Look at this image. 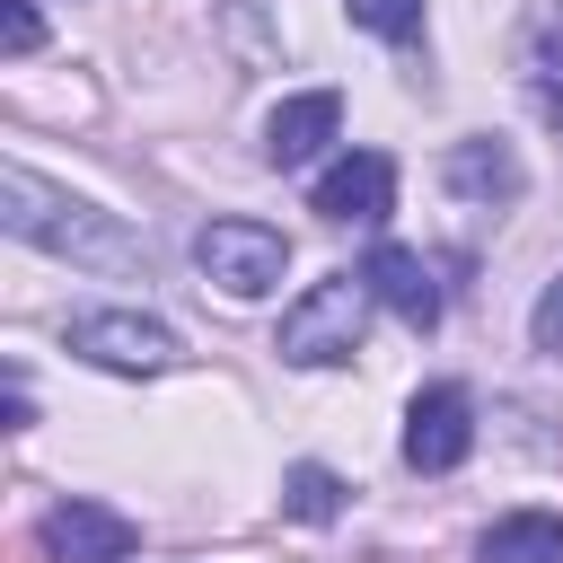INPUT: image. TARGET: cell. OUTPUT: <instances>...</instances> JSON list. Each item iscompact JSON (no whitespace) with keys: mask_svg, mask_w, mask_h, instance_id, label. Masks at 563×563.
Instances as JSON below:
<instances>
[{"mask_svg":"<svg viewBox=\"0 0 563 563\" xmlns=\"http://www.w3.org/2000/svg\"><path fill=\"white\" fill-rule=\"evenodd\" d=\"M0 229H9V238H26V246H44V255L97 264V273H150V246H141L132 229H114L97 202H79V194L44 185L26 158H9V167H0Z\"/></svg>","mask_w":563,"mask_h":563,"instance_id":"obj_1","label":"cell"},{"mask_svg":"<svg viewBox=\"0 0 563 563\" xmlns=\"http://www.w3.org/2000/svg\"><path fill=\"white\" fill-rule=\"evenodd\" d=\"M282 510H290V519H308V528L343 519V475H334V466H317V457H308V466H290V475H282Z\"/></svg>","mask_w":563,"mask_h":563,"instance_id":"obj_12","label":"cell"},{"mask_svg":"<svg viewBox=\"0 0 563 563\" xmlns=\"http://www.w3.org/2000/svg\"><path fill=\"white\" fill-rule=\"evenodd\" d=\"M194 264H202V282H220L229 299H264V290L290 273V238L264 229V220H211V229L194 238Z\"/></svg>","mask_w":563,"mask_h":563,"instance_id":"obj_3","label":"cell"},{"mask_svg":"<svg viewBox=\"0 0 563 563\" xmlns=\"http://www.w3.org/2000/svg\"><path fill=\"white\" fill-rule=\"evenodd\" d=\"M528 334H537V352H554V361H563V273L537 290V317H528Z\"/></svg>","mask_w":563,"mask_h":563,"instance_id":"obj_16","label":"cell"},{"mask_svg":"<svg viewBox=\"0 0 563 563\" xmlns=\"http://www.w3.org/2000/svg\"><path fill=\"white\" fill-rule=\"evenodd\" d=\"M440 176H449V194L457 202H519V158H510V141H493V132H475V141H449V158H440Z\"/></svg>","mask_w":563,"mask_h":563,"instance_id":"obj_10","label":"cell"},{"mask_svg":"<svg viewBox=\"0 0 563 563\" xmlns=\"http://www.w3.org/2000/svg\"><path fill=\"white\" fill-rule=\"evenodd\" d=\"M334 132H343V97H334V88H299V97L273 106V123H264V158H273V167H308Z\"/></svg>","mask_w":563,"mask_h":563,"instance_id":"obj_9","label":"cell"},{"mask_svg":"<svg viewBox=\"0 0 563 563\" xmlns=\"http://www.w3.org/2000/svg\"><path fill=\"white\" fill-rule=\"evenodd\" d=\"M44 44V18H35V0H0V53L9 62H26Z\"/></svg>","mask_w":563,"mask_h":563,"instance_id":"obj_15","label":"cell"},{"mask_svg":"<svg viewBox=\"0 0 563 563\" xmlns=\"http://www.w3.org/2000/svg\"><path fill=\"white\" fill-rule=\"evenodd\" d=\"M35 545L53 563H132L141 554V528L123 510H106V501H53L35 519Z\"/></svg>","mask_w":563,"mask_h":563,"instance_id":"obj_6","label":"cell"},{"mask_svg":"<svg viewBox=\"0 0 563 563\" xmlns=\"http://www.w3.org/2000/svg\"><path fill=\"white\" fill-rule=\"evenodd\" d=\"M528 97H537V114L563 132V35H537V53H528Z\"/></svg>","mask_w":563,"mask_h":563,"instance_id":"obj_14","label":"cell"},{"mask_svg":"<svg viewBox=\"0 0 563 563\" xmlns=\"http://www.w3.org/2000/svg\"><path fill=\"white\" fill-rule=\"evenodd\" d=\"M325 220H352V229H378L387 211H396V158L387 150H343L325 176H317V194H308Z\"/></svg>","mask_w":563,"mask_h":563,"instance_id":"obj_7","label":"cell"},{"mask_svg":"<svg viewBox=\"0 0 563 563\" xmlns=\"http://www.w3.org/2000/svg\"><path fill=\"white\" fill-rule=\"evenodd\" d=\"M70 352L97 369H123V378H158V369H176V325H158L141 308H79Z\"/></svg>","mask_w":563,"mask_h":563,"instance_id":"obj_4","label":"cell"},{"mask_svg":"<svg viewBox=\"0 0 563 563\" xmlns=\"http://www.w3.org/2000/svg\"><path fill=\"white\" fill-rule=\"evenodd\" d=\"M361 325H369V282H361V273H325V282H308V290L282 308L273 352H282L290 369H334V361L361 352Z\"/></svg>","mask_w":563,"mask_h":563,"instance_id":"obj_2","label":"cell"},{"mask_svg":"<svg viewBox=\"0 0 563 563\" xmlns=\"http://www.w3.org/2000/svg\"><path fill=\"white\" fill-rule=\"evenodd\" d=\"M361 282H369V299L396 317V325H413V334H431L440 325V282H431V264L413 255V246H369V264H361Z\"/></svg>","mask_w":563,"mask_h":563,"instance_id":"obj_8","label":"cell"},{"mask_svg":"<svg viewBox=\"0 0 563 563\" xmlns=\"http://www.w3.org/2000/svg\"><path fill=\"white\" fill-rule=\"evenodd\" d=\"M343 9H352V26H369L387 44H422V0H343Z\"/></svg>","mask_w":563,"mask_h":563,"instance_id":"obj_13","label":"cell"},{"mask_svg":"<svg viewBox=\"0 0 563 563\" xmlns=\"http://www.w3.org/2000/svg\"><path fill=\"white\" fill-rule=\"evenodd\" d=\"M466 449H475V396L457 378L422 387L405 405V466L413 475H449V466H466Z\"/></svg>","mask_w":563,"mask_h":563,"instance_id":"obj_5","label":"cell"},{"mask_svg":"<svg viewBox=\"0 0 563 563\" xmlns=\"http://www.w3.org/2000/svg\"><path fill=\"white\" fill-rule=\"evenodd\" d=\"M475 554L484 563H563V510H501Z\"/></svg>","mask_w":563,"mask_h":563,"instance_id":"obj_11","label":"cell"}]
</instances>
